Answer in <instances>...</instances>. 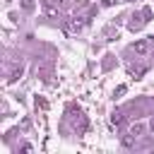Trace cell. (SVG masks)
<instances>
[{
	"instance_id": "4",
	"label": "cell",
	"mask_w": 154,
	"mask_h": 154,
	"mask_svg": "<svg viewBox=\"0 0 154 154\" xmlns=\"http://www.w3.org/2000/svg\"><path fill=\"white\" fill-rule=\"evenodd\" d=\"M144 72H147L144 65H132V67H130V77H132V79H142Z\"/></svg>"
},
{
	"instance_id": "6",
	"label": "cell",
	"mask_w": 154,
	"mask_h": 154,
	"mask_svg": "<svg viewBox=\"0 0 154 154\" xmlns=\"http://www.w3.org/2000/svg\"><path fill=\"white\" fill-rule=\"evenodd\" d=\"M111 123H113V125H120V123H123V113L113 111V113H111Z\"/></svg>"
},
{
	"instance_id": "13",
	"label": "cell",
	"mask_w": 154,
	"mask_h": 154,
	"mask_svg": "<svg viewBox=\"0 0 154 154\" xmlns=\"http://www.w3.org/2000/svg\"><path fill=\"white\" fill-rule=\"evenodd\" d=\"M130 132H132V135H135V137H137V135H140V132H142V123H135V125H132V128H130Z\"/></svg>"
},
{
	"instance_id": "15",
	"label": "cell",
	"mask_w": 154,
	"mask_h": 154,
	"mask_svg": "<svg viewBox=\"0 0 154 154\" xmlns=\"http://www.w3.org/2000/svg\"><path fill=\"white\" fill-rule=\"evenodd\" d=\"M43 5H63V0H43Z\"/></svg>"
},
{
	"instance_id": "12",
	"label": "cell",
	"mask_w": 154,
	"mask_h": 154,
	"mask_svg": "<svg viewBox=\"0 0 154 154\" xmlns=\"http://www.w3.org/2000/svg\"><path fill=\"white\" fill-rule=\"evenodd\" d=\"M46 14L55 19V17H58V10H55V7H51V5H46Z\"/></svg>"
},
{
	"instance_id": "11",
	"label": "cell",
	"mask_w": 154,
	"mask_h": 154,
	"mask_svg": "<svg viewBox=\"0 0 154 154\" xmlns=\"http://www.w3.org/2000/svg\"><path fill=\"white\" fill-rule=\"evenodd\" d=\"M19 2H22V10H26V12L34 10V0H19Z\"/></svg>"
},
{
	"instance_id": "1",
	"label": "cell",
	"mask_w": 154,
	"mask_h": 154,
	"mask_svg": "<svg viewBox=\"0 0 154 154\" xmlns=\"http://www.w3.org/2000/svg\"><path fill=\"white\" fill-rule=\"evenodd\" d=\"M70 120H72V128L75 130H79V132H84L87 130V118H84V113L79 111V108H70Z\"/></svg>"
},
{
	"instance_id": "8",
	"label": "cell",
	"mask_w": 154,
	"mask_h": 154,
	"mask_svg": "<svg viewBox=\"0 0 154 154\" xmlns=\"http://www.w3.org/2000/svg\"><path fill=\"white\" fill-rule=\"evenodd\" d=\"M132 144H135V135L130 132V135H125V137H123V147H132Z\"/></svg>"
},
{
	"instance_id": "10",
	"label": "cell",
	"mask_w": 154,
	"mask_h": 154,
	"mask_svg": "<svg viewBox=\"0 0 154 154\" xmlns=\"http://www.w3.org/2000/svg\"><path fill=\"white\" fill-rule=\"evenodd\" d=\"M36 108H41V111H48V101H46V99H38V96H36Z\"/></svg>"
},
{
	"instance_id": "2",
	"label": "cell",
	"mask_w": 154,
	"mask_h": 154,
	"mask_svg": "<svg viewBox=\"0 0 154 154\" xmlns=\"http://www.w3.org/2000/svg\"><path fill=\"white\" fill-rule=\"evenodd\" d=\"M84 24H87V22H84L82 17H75V19H67L65 29H67V31H82V29H84Z\"/></svg>"
},
{
	"instance_id": "9",
	"label": "cell",
	"mask_w": 154,
	"mask_h": 154,
	"mask_svg": "<svg viewBox=\"0 0 154 154\" xmlns=\"http://www.w3.org/2000/svg\"><path fill=\"white\" fill-rule=\"evenodd\" d=\"M125 89H128L125 84H118V87H116V91H113V96H116V99H120V96L125 94Z\"/></svg>"
},
{
	"instance_id": "3",
	"label": "cell",
	"mask_w": 154,
	"mask_h": 154,
	"mask_svg": "<svg viewBox=\"0 0 154 154\" xmlns=\"http://www.w3.org/2000/svg\"><path fill=\"white\" fill-rule=\"evenodd\" d=\"M132 48H135V53H137V55H144V53L149 51V41H147V38H140V41H135V46H132Z\"/></svg>"
},
{
	"instance_id": "14",
	"label": "cell",
	"mask_w": 154,
	"mask_h": 154,
	"mask_svg": "<svg viewBox=\"0 0 154 154\" xmlns=\"http://www.w3.org/2000/svg\"><path fill=\"white\" fill-rule=\"evenodd\" d=\"M142 17L149 22V19H152V7H144V10H142Z\"/></svg>"
},
{
	"instance_id": "17",
	"label": "cell",
	"mask_w": 154,
	"mask_h": 154,
	"mask_svg": "<svg viewBox=\"0 0 154 154\" xmlns=\"http://www.w3.org/2000/svg\"><path fill=\"white\" fill-rule=\"evenodd\" d=\"M152 132H154V120H152Z\"/></svg>"
},
{
	"instance_id": "7",
	"label": "cell",
	"mask_w": 154,
	"mask_h": 154,
	"mask_svg": "<svg viewBox=\"0 0 154 154\" xmlns=\"http://www.w3.org/2000/svg\"><path fill=\"white\" fill-rule=\"evenodd\" d=\"M22 77V67H17V70H12V75H10V84H14L17 79Z\"/></svg>"
},
{
	"instance_id": "5",
	"label": "cell",
	"mask_w": 154,
	"mask_h": 154,
	"mask_svg": "<svg viewBox=\"0 0 154 154\" xmlns=\"http://www.w3.org/2000/svg\"><path fill=\"white\" fill-rule=\"evenodd\" d=\"M144 22H147V19H140V17H132V22H130V24H128V26H130V29H132V31H137V29H140V26H142V24H144Z\"/></svg>"
},
{
	"instance_id": "18",
	"label": "cell",
	"mask_w": 154,
	"mask_h": 154,
	"mask_svg": "<svg viewBox=\"0 0 154 154\" xmlns=\"http://www.w3.org/2000/svg\"><path fill=\"white\" fill-rule=\"evenodd\" d=\"M120 2H130V0H120Z\"/></svg>"
},
{
	"instance_id": "16",
	"label": "cell",
	"mask_w": 154,
	"mask_h": 154,
	"mask_svg": "<svg viewBox=\"0 0 154 154\" xmlns=\"http://www.w3.org/2000/svg\"><path fill=\"white\" fill-rule=\"evenodd\" d=\"M113 2H116V0H103V7H111Z\"/></svg>"
}]
</instances>
